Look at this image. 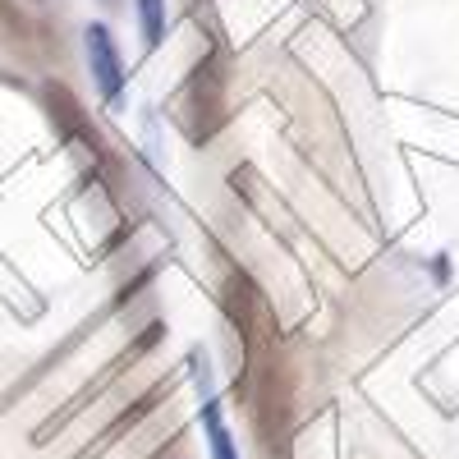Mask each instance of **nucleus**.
I'll return each instance as SVG.
<instances>
[{"instance_id": "6", "label": "nucleus", "mask_w": 459, "mask_h": 459, "mask_svg": "<svg viewBox=\"0 0 459 459\" xmlns=\"http://www.w3.org/2000/svg\"><path fill=\"white\" fill-rule=\"evenodd\" d=\"M138 23H143L147 47H157L166 32V0H138Z\"/></svg>"}, {"instance_id": "5", "label": "nucleus", "mask_w": 459, "mask_h": 459, "mask_svg": "<svg viewBox=\"0 0 459 459\" xmlns=\"http://www.w3.org/2000/svg\"><path fill=\"white\" fill-rule=\"evenodd\" d=\"M203 404H207V409H203V423H207V441H212V459H239V450H235V437H230V428H225V418H221V409H216V400L207 395Z\"/></svg>"}, {"instance_id": "1", "label": "nucleus", "mask_w": 459, "mask_h": 459, "mask_svg": "<svg viewBox=\"0 0 459 459\" xmlns=\"http://www.w3.org/2000/svg\"><path fill=\"white\" fill-rule=\"evenodd\" d=\"M225 313L244 344V391L253 409V432L262 446V459H290V432H294V381L281 350V326L266 294L244 276L230 272L225 281Z\"/></svg>"}, {"instance_id": "7", "label": "nucleus", "mask_w": 459, "mask_h": 459, "mask_svg": "<svg viewBox=\"0 0 459 459\" xmlns=\"http://www.w3.org/2000/svg\"><path fill=\"white\" fill-rule=\"evenodd\" d=\"M161 395H166V386H157V391H147V395H143V400H138V404H134V409H129L125 418H115V423L106 428V437H101V446H110V441H115V437H120L125 428H134V423H138V418H147V413H152V404H157Z\"/></svg>"}, {"instance_id": "8", "label": "nucleus", "mask_w": 459, "mask_h": 459, "mask_svg": "<svg viewBox=\"0 0 459 459\" xmlns=\"http://www.w3.org/2000/svg\"><path fill=\"white\" fill-rule=\"evenodd\" d=\"M198 5H203V0H198Z\"/></svg>"}, {"instance_id": "4", "label": "nucleus", "mask_w": 459, "mask_h": 459, "mask_svg": "<svg viewBox=\"0 0 459 459\" xmlns=\"http://www.w3.org/2000/svg\"><path fill=\"white\" fill-rule=\"evenodd\" d=\"M83 47H88V69H92V79H97V92L106 101H115L125 92V65H120V47H115V37L106 23H92L83 32Z\"/></svg>"}, {"instance_id": "3", "label": "nucleus", "mask_w": 459, "mask_h": 459, "mask_svg": "<svg viewBox=\"0 0 459 459\" xmlns=\"http://www.w3.org/2000/svg\"><path fill=\"white\" fill-rule=\"evenodd\" d=\"M42 101H47V115H51V125H56V134H60L65 143H83L88 152H97V157H101V138H97V129L88 125L79 97H74L65 83H47V88H42Z\"/></svg>"}, {"instance_id": "2", "label": "nucleus", "mask_w": 459, "mask_h": 459, "mask_svg": "<svg viewBox=\"0 0 459 459\" xmlns=\"http://www.w3.org/2000/svg\"><path fill=\"white\" fill-rule=\"evenodd\" d=\"M179 115H184V129L194 143H212L225 125V69H221V56L207 51L184 79V92H179Z\"/></svg>"}]
</instances>
